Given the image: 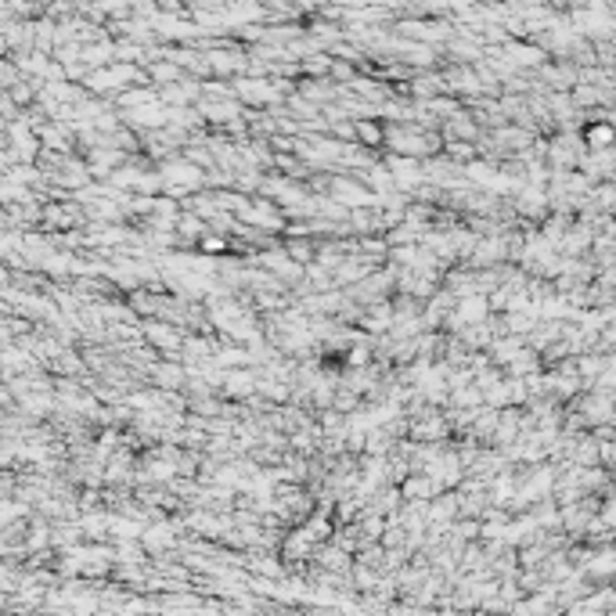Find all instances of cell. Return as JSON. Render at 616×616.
Masks as SVG:
<instances>
[{
	"label": "cell",
	"instance_id": "3",
	"mask_svg": "<svg viewBox=\"0 0 616 616\" xmlns=\"http://www.w3.org/2000/svg\"><path fill=\"white\" fill-rule=\"evenodd\" d=\"M462 314H465V317H472V321H480V317L487 314V307H483L480 300H465V303H462Z\"/></svg>",
	"mask_w": 616,
	"mask_h": 616
},
{
	"label": "cell",
	"instance_id": "2",
	"mask_svg": "<svg viewBox=\"0 0 616 616\" xmlns=\"http://www.w3.org/2000/svg\"><path fill=\"white\" fill-rule=\"evenodd\" d=\"M609 137H612V134H609V127H605V123H598L595 130H587V148H591V144H609Z\"/></svg>",
	"mask_w": 616,
	"mask_h": 616
},
{
	"label": "cell",
	"instance_id": "1",
	"mask_svg": "<svg viewBox=\"0 0 616 616\" xmlns=\"http://www.w3.org/2000/svg\"><path fill=\"white\" fill-rule=\"evenodd\" d=\"M152 76H155V79H166V83H173V79H181V72H177V65H169V62H162V65H155V69H152Z\"/></svg>",
	"mask_w": 616,
	"mask_h": 616
},
{
	"label": "cell",
	"instance_id": "4",
	"mask_svg": "<svg viewBox=\"0 0 616 616\" xmlns=\"http://www.w3.org/2000/svg\"><path fill=\"white\" fill-rule=\"evenodd\" d=\"M202 249H206V252H220V249H224V238H206Z\"/></svg>",
	"mask_w": 616,
	"mask_h": 616
}]
</instances>
